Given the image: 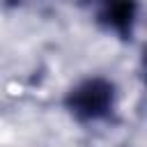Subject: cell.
Segmentation results:
<instances>
[{"instance_id": "1", "label": "cell", "mask_w": 147, "mask_h": 147, "mask_svg": "<svg viewBox=\"0 0 147 147\" xmlns=\"http://www.w3.org/2000/svg\"><path fill=\"white\" fill-rule=\"evenodd\" d=\"M115 85L103 76H92L74 85L67 96L64 106L78 122H101L108 119L115 110Z\"/></svg>"}, {"instance_id": "2", "label": "cell", "mask_w": 147, "mask_h": 147, "mask_svg": "<svg viewBox=\"0 0 147 147\" xmlns=\"http://www.w3.org/2000/svg\"><path fill=\"white\" fill-rule=\"evenodd\" d=\"M138 18V0H103L99 2V14L96 21L115 32L122 39L133 37V25Z\"/></svg>"}, {"instance_id": "3", "label": "cell", "mask_w": 147, "mask_h": 147, "mask_svg": "<svg viewBox=\"0 0 147 147\" xmlns=\"http://www.w3.org/2000/svg\"><path fill=\"white\" fill-rule=\"evenodd\" d=\"M80 2H96V5H99V2H103V0H80Z\"/></svg>"}]
</instances>
